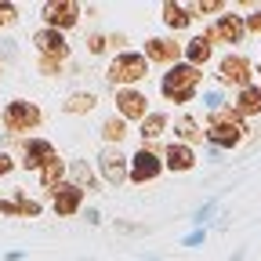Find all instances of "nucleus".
<instances>
[{
  "mask_svg": "<svg viewBox=\"0 0 261 261\" xmlns=\"http://www.w3.org/2000/svg\"><path fill=\"white\" fill-rule=\"evenodd\" d=\"M200 80H203V73L196 69V65H171V73L163 76V84H160V91H163V98L167 102H174V106H189L192 98H196V87H200Z\"/></svg>",
  "mask_w": 261,
  "mask_h": 261,
  "instance_id": "f257e3e1",
  "label": "nucleus"
},
{
  "mask_svg": "<svg viewBox=\"0 0 261 261\" xmlns=\"http://www.w3.org/2000/svg\"><path fill=\"white\" fill-rule=\"evenodd\" d=\"M243 135H247V127H243V120H240L236 113H228V109L211 113V127H207V142H211V145L232 149V145L243 142Z\"/></svg>",
  "mask_w": 261,
  "mask_h": 261,
  "instance_id": "f03ea898",
  "label": "nucleus"
},
{
  "mask_svg": "<svg viewBox=\"0 0 261 261\" xmlns=\"http://www.w3.org/2000/svg\"><path fill=\"white\" fill-rule=\"evenodd\" d=\"M145 76H149V58L138 55V51H120L109 62V80L113 84H138Z\"/></svg>",
  "mask_w": 261,
  "mask_h": 261,
  "instance_id": "7ed1b4c3",
  "label": "nucleus"
},
{
  "mask_svg": "<svg viewBox=\"0 0 261 261\" xmlns=\"http://www.w3.org/2000/svg\"><path fill=\"white\" fill-rule=\"evenodd\" d=\"M0 123H4V130H11V135H22V130H33L40 123V109L33 102L15 98V102H8L4 109H0Z\"/></svg>",
  "mask_w": 261,
  "mask_h": 261,
  "instance_id": "20e7f679",
  "label": "nucleus"
},
{
  "mask_svg": "<svg viewBox=\"0 0 261 261\" xmlns=\"http://www.w3.org/2000/svg\"><path fill=\"white\" fill-rule=\"evenodd\" d=\"M250 76H254V69L243 55H228V58L218 62V84H225V87L243 91V87H250Z\"/></svg>",
  "mask_w": 261,
  "mask_h": 261,
  "instance_id": "39448f33",
  "label": "nucleus"
},
{
  "mask_svg": "<svg viewBox=\"0 0 261 261\" xmlns=\"http://www.w3.org/2000/svg\"><path fill=\"white\" fill-rule=\"evenodd\" d=\"M33 47H37L44 58H55V62L69 58V44H65V33H58V29H47V25L33 33Z\"/></svg>",
  "mask_w": 261,
  "mask_h": 261,
  "instance_id": "423d86ee",
  "label": "nucleus"
},
{
  "mask_svg": "<svg viewBox=\"0 0 261 261\" xmlns=\"http://www.w3.org/2000/svg\"><path fill=\"white\" fill-rule=\"evenodd\" d=\"M44 11V22H47V29H69V25H76L80 22V4H69V0H51V4H44L40 8Z\"/></svg>",
  "mask_w": 261,
  "mask_h": 261,
  "instance_id": "0eeeda50",
  "label": "nucleus"
},
{
  "mask_svg": "<svg viewBox=\"0 0 261 261\" xmlns=\"http://www.w3.org/2000/svg\"><path fill=\"white\" fill-rule=\"evenodd\" d=\"M51 160H58V152H55V145L47 142V138H29L25 142V149H22V167H29V171H44Z\"/></svg>",
  "mask_w": 261,
  "mask_h": 261,
  "instance_id": "6e6552de",
  "label": "nucleus"
},
{
  "mask_svg": "<svg viewBox=\"0 0 261 261\" xmlns=\"http://www.w3.org/2000/svg\"><path fill=\"white\" fill-rule=\"evenodd\" d=\"M116 109L123 120H145L149 116V98L135 87H120L116 91Z\"/></svg>",
  "mask_w": 261,
  "mask_h": 261,
  "instance_id": "1a4fd4ad",
  "label": "nucleus"
},
{
  "mask_svg": "<svg viewBox=\"0 0 261 261\" xmlns=\"http://www.w3.org/2000/svg\"><path fill=\"white\" fill-rule=\"evenodd\" d=\"M160 171H163V163H160V156H156L152 149H145V145H142L135 156H130V181H135V185L152 181Z\"/></svg>",
  "mask_w": 261,
  "mask_h": 261,
  "instance_id": "9d476101",
  "label": "nucleus"
},
{
  "mask_svg": "<svg viewBox=\"0 0 261 261\" xmlns=\"http://www.w3.org/2000/svg\"><path fill=\"white\" fill-rule=\"evenodd\" d=\"M243 33H247V22H243L240 15H221L218 25L207 33V40H211V44H240Z\"/></svg>",
  "mask_w": 261,
  "mask_h": 261,
  "instance_id": "9b49d317",
  "label": "nucleus"
},
{
  "mask_svg": "<svg viewBox=\"0 0 261 261\" xmlns=\"http://www.w3.org/2000/svg\"><path fill=\"white\" fill-rule=\"evenodd\" d=\"M80 203H84V185H76V181H65L62 189H55V200H51V207H55V214H58V218H69V214H76V211H80Z\"/></svg>",
  "mask_w": 261,
  "mask_h": 261,
  "instance_id": "f8f14e48",
  "label": "nucleus"
},
{
  "mask_svg": "<svg viewBox=\"0 0 261 261\" xmlns=\"http://www.w3.org/2000/svg\"><path fill=\"white\" fill-rule=\"evenodd\" d=\"M98 167H102V178H106L109 185H120L123 178H130V171H127V156H123L120 149H106L102 156H98Z\"/></svg>",
  "mask_w": 261,
  "mask_h": 261,
  "instance_id": "ddd939ff",
  "label": "nucleus"
},
{
  "mask_svg": "<svg viewBox=\"0 0 261 261\" xmlns=\"http://www.w3.org/2000/svg\"><path fill=\"white\" fill-rule=\"evenodd\" d=\"M163 167H171V171H178V174L192 171V167H196V152H192V145H185V142H171L167 152H163Z\"/></svg>",
  "mask_w": 261,
  "mask_h": 261,
  "instance_id": "4468645a",
  "label": "nucleus"
},
{
  "mask_svg": "<svg viewBox=\"0 0 261 261\" xmlns=\"http://www.w3.org/2000/svg\"><path fill=\"white\" fill-rule=\"evenodd\" d=\"M178 55H181V47L167 37H149L145 40V58H152V62H178Z\"/></svg>",
  "mask_w": 261,
  "mask_h": 261,
  "instance_id": "2eb2a0df",
  "label": "nucleus"
},
{
  "mask_svg": "<svg viewBox=\"0 0 261 261\" xmlns=\"http://www.w3.org/2000/svg\"><path fill=\"white\" fill-rule=\"evenodd\" d=\"M236 113H243V116L261 113V87H243L236 94Z\"/></svg>",
  "mask_w": 261,
  "mask_h": 261,
  "instance_id": "dca6fc26",
  "label": "nucleus"
},
{
  "mask_svg": "<svg viewBox=\"0 0 261 261\" xmlns=\"http://www.w3.org/2000/svg\"><path fill=\"white\" fill-rule=\"evenodd\" d=\"M192 8H185V4H163V22H167V29H185L196 15H189Z\"/></svg>",
  "mask_w": 261,
  "mask_h": 261,
  "instance_id": "f3484780",
  "label": "nucleus"
},
{
  "mask_svg": "<svg viewBox=\"0 0 261 261\" xmlns=\"http://www.w3.org/2000/svg\"><path fill=\"white\" fill-rule=\"evenodd\" d=\"M185 55H189V65H196V69H200V65L211 58V40H207V33H203V37H196V40H189Z\"/></svg>",
  "mask_w": 261,
  "mask_h": 261,
  "instance_id": "a211bd4d",
  "label": "nucleus"
},
{
  "mask_svg": "<svg viewBox=\"0 0 261 261\" xmlns=\"http://www.w3.org/2000/svg\"><path fill=\"white\" fill-rule=\"evenodd\" d=\"M62 174H65V163H62V160H51L47 167L40 171V185L55 192V189H62Z\"/></svg>",
  "mask_w": 261,
  "mask_h": 261,
  "instance_id": "6ab92c4d",
  "label": "nucleus"
},
{
  "mask_svg": "<svg viewBox=\"0 0 261 261\" xmlns=\"http://www.w3.org/2000/svg\"><path fill=\"white\" fill-rule=\"evenodd\" d=\"M94 102H98L94 91H76V94H69V102H65L62 109H65V113H91Z\"/></svg>",
  "mask_w": 261,
  "mask_h": 261,
  "instance_id": "aec40b11",
  "label": "nucleus"
},
{
  "mask_svg": "<svg viewBox=\"0 0 261 261\" xmlns=\"http://www.w3.org/2000/svg\"><path fill=\"white\" fill-rule=\"evenodd\" d=\"M102 138L120 145V142L127 138V120H123V116H109V120L102 123Z\"/></svg>",
  "mask_w": 261,
  "mask_h": 261,
  "instance_id": "412c9836",
  "label": "nucleus"
},
{
  "mask_svg": "<svg viewBox=\"0 0 261 261\" xmlns=\"http://www.w3.org/2000/svg\"><path fill=\"white\" fill-rule=\"evenodd\" d=\"M167 130V113H149L142 120V138H160Z\"/></svg>",
  "mask_w": 261,
  "mask_h": 261,
  "instance_id": "4be33fe9",
  "label": "nucleus"
},
{
  "mask_svg": "<svg viewBox=\"0 0 261 261\" xmlns=\"http://www.w3.org/2000/svg\"><path fill=\"white\" fill-rule=\"evenodd\" d=\"M15 203H18V218H37L40 214V203L29 200V196H22V192H15Z\"/></svg>",
  "mask_w": 261,
  "mask_h": 261,
  "instance_id": "5701e85b",
  "label": "nucleus"
},
{
  "mask_svg": "<svg viewBox=\"0 0 261 261\" xmlns=\"http://www.w3.org/2000/svg\"><path fill=\"white\" fill-rule=\"evenodd\" d=\"M178 135H181V138H189V142H203V138H207V130H196V120H189V116H185V120L178 123Z\"/></svg>",
  "mask_w": 261,
  "mask_h": 261,
  "instance_id": "b1692460",
  "label": "nucleus"
},
{
  "mask_svg": "<svg viewBox=\"0 0 261 261\" xmlns=\"http://www.w3.org/2000/svg\"><path fill=\"white\" fill-rule=\"evenodd\" d=\"M192 11L196 15H214V11H225V4L221 0H200V4H192Z\"/></svg>",
  "mask_w": 261,
  "mask_h": 261,
  "instance_id": "393cba45",
  "label": "nucleus"
},
{
  "mask_svg": "<svg viewBox=\"0 0 261 261\" xmlns=\"http://www.w3.org/2000/svg\"><path fill=\"white\" fill-rule=\"evenodd\" d=\"M87 47H91V55H102V51H106V37H102V33L87 37Z\"/></svg>",
  "mask_w": 261,
  "mask_h": 261,
  "instance_id": "a878e982",
  "label": "nucleus"
},
{
  "mask_svg": "<svg viewBox=\"0 0 261 261\" xmlns=\"http://www.w3.org/2000/svg\"><path fill=\"white\" fill-rule=\"evenodd\" d=\"M11 171H15V160H11L8 152H0V178H8Z\"/></svg>",
  "mask_w": 261,
  "mask_h": 261,
  "instance_id": "bb28decb",
  "label": "nucleus"
},
{
  "mask_svg": "<svg viewBox=\"0 0 261 261\" xmlns=\"http://www.w3.org/2000/svg\"><path fill=\"white\" fill-rule=\"evenodd\" d=\"M73 171H76V178H80V181H87V189H94V178H91V171L84 167V163H76Z\"/></svg>",
  "mask_w": 261,
  "mask_h": 261,
  "instance_id": "cd10ccee",
  "label": "nucleus"
},
{
  "mask_svg": "<svg viewBox=\"0 0 261 261\" xmlns=\"http://www.w3.org/2000/svg\"><path fill=\"white\" fill-rule=\"evenodd\" d=\"M40 73H62V65L55 58H40Z\"/></svg>",
  "mask_w": 261,
  "mask_h": 261,
  "instance_id": "c85d7f7f",
  "label": "nucleus"
},
{
  "mask_svg": "<svg viewBox=\"0 0 261 261\" xmlns=\"http://www.w3.org/2000/svg\"><path fill=\"white\" fill-rule=\"evenodd\" d=\"M247 29H250V33H261V11H254V15H250V22H247Z\"/></svg>",
  "mask_w": 261,
  "mask_h": 261,
  "instance_id": "c756f323",
  "label": "nucleus"
},
{
  "mask_svg": "<svg viewBox=\"0 0 261 261\" xmlns=\"http://www.w3.org/2000/svg\"><path fill=\"white\" fill-rule=\"evenodd\" d=\"M0 73H4V65H0Z\"/></svg>",
  "mask_w": 261,
  "mask_h": 261,
  "instance_id": "7c9ffc66",
  "label": "nucleus"
}]
</instances>
